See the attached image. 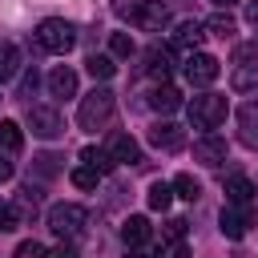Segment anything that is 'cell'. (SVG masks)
Instances as JSON below:
<instances>
[{
    "mask_svg": "<svg viewBox=\"0 0 258 258\" xmlns=\"http://www.w3.org/2000/svg\"><path fill=\"white\" fill-rule=\"evenodd\" d=\"M113 12L129 24H137L141 32H161L169 24V4H161V0H113Z\"/></svg>",
    "mask_w": 258,
    "mask_h": 258,
    "instance_id": "6da1fadb",
    "label": "cell"
},
{
    "mask_svg": "<svg viewBox=\"0 0 258 258\" xmlns=\"http://www.w3.org/2000/svg\"><path fill=\"white\" fill-rule=\"evenodd\" d=\"M113 109H117V97L101 85V89H93V93H85V97H81L77 125H81V129H89V133H97V129H105V125H109Z\"/></svg>",
    "mask_w": 258,
    "mask_h": 258,
    "instance_id": "7a4b0ae2",
    "label": "cell"
},
{
    "mask_svg": "<svg viewBox=\"0 0 258 258\" xmlns=\"http://www.w3.org/2000/svg\"><path fill=\"white\" fill-rule=\"evenodd\" d=\"M226 97L222 93H198L189 105H185V113H189V125L194 129H202V133H214L222 121H226Z\"/></svg>",
    "mask_w": 258,
    "mask_h": 258,
    "instance_id": "3957f363",
    "label": "cell"
},
{
    "mask_svg": "<svg viewBox=\"0 0 258 258\" xmlns=\"http://www.w3.org/2000/svg\"><path fill=\"white\" fill-rule=\"evenodd\" d=\"M32 36H36V44H40L44 52H56V56H64V52L77 44V28H73L69 20H60V16H48V20H40Z\"/></svg>",
    "mask_w": 258,
    "mask_h": 258,
    "instance_id": "277c9868",
    "label": "cell"
},
{
    "mask_svg": "<svg viewBox=\"0 0 258 258\" xmlns=\"http://www.w3.org/2000/svg\"><path fill=\"white\" fill-rule=\"evenodd\" d=\"M85 222H89V214H85V206H77V202H60V206L48 210V230H52L56 238H77V234L85 230Z\"/></svg>",
    "mask_w": 258,
    "mask_h": 258,
    "instance_id": "5b68a950",
    "label": "cell"
},
{
    "mask_svg": "<svg viewBox=\"0 0 258 258\" xmlns=\"http://www.w3.org/2000/svg\"><path fill=\"white\" fill-rule=\"evenodd\" d=\"M24 125L32 129V137H44V141H56L64 133V117L52 105H28L24 109Z\"/></svg>",
    "mask_w": 258,
    "mask_h": 258,
    "instance_id": "8992f818",
    "label": "cell"
},
{
    "mask_svg": "<svg viewBox=\"0 0 258 258\" xmlns=\"http://www.w3.org/2000/svg\"><path fill=\"white\" fill-rule=\"evenodd\" d=\"M234 93H258V48H238L234 73H230Z\"/></svg>",
    "mask_w": 258,
    "mask_h": 258,
    "instance_id": "52a82bcc",
    "label": "cell"
},
{
    "mask_svg": "<svg viewBox=\"0 0 258 258\" xmlns=\"http://www.w3.org/2000/svg\"><path fill=\"white\" fill-rule=\"evenodd\" d=\"M181 73H185V81H189L194 89H206V85H214V81H218L222 64H218V56H210V52H198V48H194V52L185 56Z\"/></svg>",
    "mask_w": 258,
    "mask_h": 258,
    "instance_id": "ba28073f",
    "label": "cell"
},
{
    "mask_svg": "<svg viewBox=\"0 0 258 258\" xmlns=\"http://www.w3.org/2000/svg\"><path fill=\"white\" fill-rule=\"evenodd\" d=\"M218 226L226 238H246V230L254 226V202H226Z\"/></svg>",
    "mask_w": 258,
    "mask_h": 258,
    "instance_id": "9c48e42d",
    "label": "cell"
},
{
    "mask_svg": "<svg viewBox=\"0 0 258 258\" xmlns=\"http://www.w3.org/2000/svg\"><path fill=\"white\" fill-rule=\"evenodd\" d=\"M149 145L157 153H177L185 145V129L173 125V121H157V125H149Z\"/></svg>",
    "mask_w": 258,
    "mask_h": 258,
    "instance_id": "30bf717a",
    "label": "cell"
},
{
    "mask_svg": "<svg viewBox=\"0 0 258 258\" xmlns=\"http://www.w3.org/2000/svg\"><path fill=\"white\" fill-rule=\"evenodd\" d=\"M141 69H145V77L165 81V77L173 73V52H169V48H161V44H149V48L141 52Z\"/></svg>",
    "mask_w": 258,
    "mask_h": 258,
    "instance_id": "8fae6325",
    "label": "cell"
},
{
    "mask_svg": "<svg viewBox=\"0 0 258 258\" xmlns=\"http://www.w3.org/2000/svg\"><path fill=\"white\" fill-rule=\"evenodd\" d=\"M226 141L222 137H214V133H202L198 141H194V161H202V165H210V169H218L222 161H226Z\"/></svg>",
    "mask_w": 258,
    "mask_h": 258,
    "instance_id": "7c38bea8",
    "label": "cell"
},
{
    "mask_svg": "<svg viewBox=\"0 0 258 258\" xmlns=\"http://www.w3.org/2000/svg\"><path fill=\"white\" fill-rule=\"evenodd\" d=\"M105 149L113 153V161H117V165H137V161H141V145H137L129 133H109Z\"/></svg>",
    "mask_w": 258,
    "mask_h": 258,
    "instance_id": "4fadbf2b",
    "label": "cell"
},
{
    "mask_svg": "<svg viewBox=\"0 0 258 258\" xmlns=\"http://www.w3.org/2000/svg\"><path fill=\"white\" fill-rule=\"evenodd\" d=\"M202 40H206V24H202V20H181V24L173 28V36H169V44L181 48V52H194Z\"/></svg>",
    "mask_w": 258,
    "mask_h": 258,
    "instance_id": "5bb4252c",
    "label": "cell"
},
{
    "mask_svg": "<svg viewBox=\"0 0 258 258\" xmlns=\"http://www.w3.org/2000/svg\"><path fill=\"white\" fill-rule=\"evenodd\" d=\"M238 137L246 149H258V101H246L238 109Z\"/></svg>",
    "mask_w": 258,
    "mask_h": 258,
    "instance_id": "9a60e30c",
    "label": "cell"
},
{
    "mask_svg": "<svg viewBox=\"0 0 258 258\" xmlns=\"http://www.w3.org/2000/svg\"><path fill=\"white\" fill-rule=\"evenodd\" d=\"M48 93H52L56 101H69V97H77V73H73L69 64H56V69L48 73Z\"/></svg>",
    "mask_w": 258,
    "mask_h": 258,
    "instance_id": "2e32d148",
    "label": "cell"
},
{
    "mask_svg": "<svg viewBox=\"0 0 258 258\" xmlns=\"http://www.w3.org/2000/svg\"><path fill=\"white\" fill-rule=\"evenodd\" d=\"M149 234H153V226H149V218H141V214H129V218L121 222V242H125V246H145Z\"/></svg>",
    "mask_w": 258,
    "mask_h": 258,
    "instance_id": "e0dca14e",
    "label": "cell"
},
{
    "mask_svg": "<svg viewBox=\"0 0 258 258\" xmlns=\"http://www.w3.org/2000/svg\"><path fill=\"white\" fill-rule=\"evenodd\" d=\"M185 230H189V222L185 218H169L165 226H161V250H169V254H185Z\"/></svg>",
    "mask_w": 258,
    "mask_h": 258,
    "instance_id": "ac0fdd59",
    "label": "cell"
},
{
    "mask_svg": "<svg viewBox=\"0 0 258 258\" xmlns=\"http://www.w3.org/2000/svg\"><path fill=\"white\" fill-rule=\"evenodd\" d=\"M181 105V93L173 89V85H165V81H157V89L149 93V109H157V113H173Z\"/></svg>",
    "mask_w": 258,
    "mask_h": 258,
    "instance_id": "d6986e66",
    "label": "cell"
},
{
    "mask_svg": "<svg viewBox=\"0 0 258 258\" xmlns=\"http://www.w3.org/2000/svg\"><path fill=\"white\" fill-rule=\"evenodd\" d=\"M254 198H258V185H254L250 177L234 173V177L226 181V202H254Z\"/></svg>",
    "mask_w": 258,
    "mask_h": 258,
    "instance_id": "ffe728a7",
    "label": "cell"
},
{
    "mask_svg": "<svg viewBox=\"0 0 258 258\" xmlns=\"http://www.w3.org/2000/svg\"><path fill=\"white\" fill-rule=\"evenodd\" d=\"M20 73V48L12 40H0V85Z\"/></svg>",
    "mask_w": 258,
    "mask_h": 258,
    "instance_id": "44dd1931",
    "label": "cell"
},
{
    "mask_svg": "<svg viewBox=\"0 0 258 258\" xmlns=\"http://www.w3.org/2000/svg\"><path fill=\"white\" fill-rule=\"evenodd\" d=\"M85 69H89V77H93V81H109V77L117 73V64H113V56H109V52H89Z\"/></svg>",
    "mask_w": 258,
    "mask_h": 258,
    "instance_id": "7402d4cb",
    "label": "cell"
},
{
    "mask_svg": "<svg viewBox=\"0 0 258 258\" xmlns=\"http://www.w3.org/2000/svg\"><path fill=\"white\" fill-rule=\"evenodd\" d=\"M81 161L93 165V169H101V173H113V165H117L113 153H109V149H97V145H85V149H81Z\"/></svg>",
    "mask_w": 258,
    "mask_h": 258,
    "instance_id": "603a6c76",
    "label": "cell"
},
{
    "mask_svg": "<svg viewBox=\"0 0 258 258\" xmlns=\"http://www.w3.org/2000/svg\"><path fill=\"white\" fill-rule=\"evenodd\" d=\"M206 28H210V36H218V40H234V32H238V24H234V16H230V12L210 16V20H206Z\"/></svg>",
    "mask_w": 258,
    "mask_h": 258,
    "instance_id": "cb8c5ba5",
    "label": "cell"
},
{
    "mask_svg": "<svg viewBox=\"0 0 258 258\" xmlns=\"http://www.w3.org/2000/svg\"><path fill=\"white\" fill-rule=\"evenodd\" d=\"M173 198L198 202V198H202V181H198L194 173H177V177H173Z\"/></svg>",
    "mask_w": 258,
    "mask_h": 258,
    "instance_id": "d4e9b609",
    "label": "cell"
},
{
    "mask_svg": "<svg viewBox=\"0 0 258 258\" xmlns=\"http://www.w3.org/2000/svg\"><path fill=\"white\" fill-rule=\"evenodd\" d=\"M20 145H24L20 125H16V121H0V149H4V153H20Z\"/></svg>",
    "mask_w": 258,
    "mask_h": 258,
    "instance_id": "484cf974",
    "label": "cell"
},
{
    "mask_svg": "<svg viewBox=\"0 0 258 258\" xmlns=\"http://www.w3.org/2000/svg\"><path fill=\"white\" fill-rule=\"evenodd\" d=\"M145 198H149V210H169V202H173V185H165V181H153Z\"/></svg>",
    "mask_w": 258,
    "mask_h": 258,
    "instance_id": "4316f807",
    "label": "cell"
},
{
    "mask_svg": "<svg viewBox=\"0 0 258 258\" xmlns=\"http://www.w3.org/2000/svg\"><path fill=\"white\" fill-rule=\"evenodd\" d=\"M101 177H105V173L93 169V165H77V169H73V185H77V189H97Z\"/></svg>",
    "mask_w": 258,
    "mask_h": 258,
    "instance_id": "83f0119b",
    "label": "cell"
},
{
    "mask_svg": "<svg viewBox=\"0 0 258 258\" xmlns=\"http://www.w3.org/2000/svg\"><path fill=\"white\" fill-rule=\"evenodd\" d=\"M16 206H20V214H36V206H40V185H20V194H16Z\"/></svg>",
    "mask_w": 258,
    "mask_h": 258,
    "instance_id": "f1b7e54d",
    "label": "cell"
},
{
    "mask_svg": "<svg viewBox=\"0 0 258 258\" xmlns=\"http://www.w3.org/2000/svg\"><path fill=\"white\" fill-rule=\"evenodd\" d=\"M20 218H24V214H20L16 202H0V234H12V230L20 226Z\"/></svg>",
    "mask_w": 258,
    "mask_h": 258,
    "instance_id": "f546056e",
    "label": "cell"
},
{
    "mask_svg": "<svg viewBox=\"0 0 258 258\" xmlns=\"http://www.w3.org/2000/svg\"><path fill=\"white\" fill-rule=\"evenodd\" d=\"M109 52H113V56H133L137 44H133L129 32H113V36H109Z\"/></svg>",
    "mask_w": 258,
    "mask_h": 258,
    "instance_id": "4dcf8cb0",
    "label": "cell"
},
{
    "mask_svg": "<svg viewBox=\"0 0 258 258\" xmlns=\"http://www.w3.org/2000/svg\"><path fill=\"white\" fill-rule=\"evenodd\" d=\"M32 169L40 177H52V173H60V157L56 153H40V157H32Z\"/></svg>",
    "mask_w": 258,
    "mask_h": 258,
    "instance_id": "1f68e13d",
    "label": "cell"
},
{
    "mask_svg": "<svg viewBox=\"0 0 258 258\" xmlns=\"http://www.w3.org/2000/svg\"><path fill=\"white\" fill-rule=\"evenodd\" d=\"M36 85H40V77H36V69H28V73L20 77V89H16V101H24V105H28V97L36 93Z\"/></svg>",
    "mask_w": 258,
    "mask_h": 258,
    "instance_id": "d6a6232c",
    "label": "cell"
},
{
    "mask_svg": "<svg viewBox=\"0 0 258 258\" xmlns=\"http://www.w3.org/2000/svg\"><path fill=\"white\" fill-rule=\"evenodd\" d=\"M32 254H44V246H40L36 238H28V242H20V246H16V258H32Z\"/></svg>",
    "mask_w": 258,
    "mask_h": 258,
    "instance_id": "836d02e7",
    "label": "cell"
},
{
    "mask_svg": "<svg viewBox=\"0 0 258 258\" xmlns=\"http://www.w3.org/2000/svg\"><path fill=\"white\" fill-rule=\"evenodd\" d=\"M12 173H16V165H12V153H4V149H0V181H12Z\"/></svg>",
    "mask_w": 258,
    "mask_h": 258,
    "instance_id": "e575fe53",
    "label": "cell"
},
{
    "mask_svg": "<svg viewBox=\"0 0 258 258\" xmlns=\"http://www.w3.org/2000/svg\"><path fill=\"white\" fill-rule=\"evenodd\" d=\"M246 20H250V24L258 28V4H250V8H246Z\"/></svg>",
    "mask_w": 258,
    "mask_h": 258,
    "instance_id": "d590c367",
    "label": "cell"
},
{
    "mask_svg": "<svg viewBox=\"0 0 258 258\" xmlns=\"http://www.w3.org/2000/svg\"><path fill=\"white\" fill-rule=\"evenodd\" d=\"M214 4H218V8H234L238 0H214Z\"/></svg>",
    "mask_w": 258,
    "mask_h": 258,
    "instance_id": "8d00e7d4",
    "label": "cell"
}]
</instances>
